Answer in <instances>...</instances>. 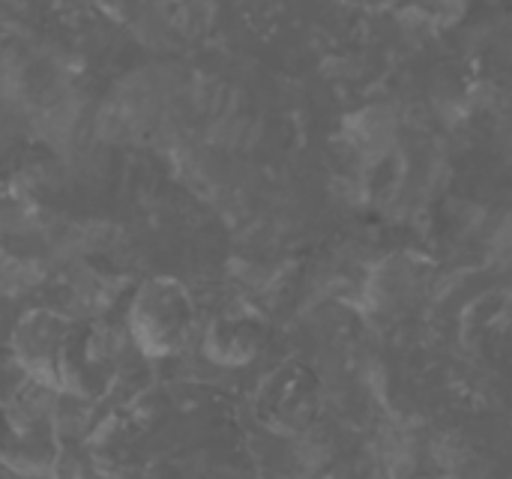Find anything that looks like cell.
I'll use <instances>...</instances> for the list:
<instances>
[{
	"instance_id": "8992f818",
	"label": "cell",
	"mask_w": 512,
	"mask_h": 479,
	"mask_svg": "<svg viewBox=\"0 0 512 479\" xmlns=\"http://www.w3.org/2000/svg\"><path fill=\"white\" fill-rule=\"evenodd\" d=\"M270 339L273 321L258 306L231 303L207 321L201 354L219 369H246L267 351Z\"/></svg>"
},
{
	"instance_id": "8fae6325",
	"label": "cell",
	"mask_w": 512,
	"mask_h": 479,
	"mask_svg": "<svg viewBox=\"0 0 512 479\" xmlns=\"http://www.w3.org/2000/svg\"><path fill=\"white\" fill-rule=\"evenodd\" d=\"M111 15H117L120 21L126 24H144V21H153L165 12V6L171 0H102Z\"/></svg>"
},
{
	"instance_id": "ba28073f",
	"label": "cell",
	"mask_w": 512,
	"mask_h": 479,
	"mask_svg": "<svg viewBox=\"0 0 512 479\" xmlns=\"http://www.w3.org/2000/svg\"><path fill=\"white\" fill-rule=\"evenodd\" d=\"M420 282V267L414 261L390 258L372 273L366 285V300H372L378 312H393L417 297Z\"/></svg>"
},
{
	"instance_id": "277c9868",
	"label": "cell",
	"mask_w": 512,
	"mask_h": 479,
	"mask_svg": "<svg viewBox=\"0 0 512 479\" xmlns=\"http://www.w3.org/2000/svg\"><path fill=\"white\" fill-rule=\"evenodd\" d=\"M75 321V315L51 306H33L15 318L9 333V354L24 381H33L60 396L66 393L63 366Z\"/></svg>"
},
{
	"instance_id": "7c38bea8",
	"label": "cell",
	"mask_w": 512,
	"mask_h": 479,
	"mask_svg": "<svg viewBox=\"0 0 512 479\" xmlns=\"http://www.w3.org/2000/svg\"><path fill=\"white\" fill-rule=\"evenodd\" d=\"M30 0H0V9H21V6H27Z\"/></svg>"
},
{
	"instance_id": "3957f363",
	"label": "cell",
	"mask_w": 512,
	"mask_h": 479,
	"mask_svg": "<svg viewBox=\"0 0 512 479\" xmlns=\"http://www.w3.org/2000/svg\"><path fill=\"white\" fill-rule=\"evenodd\" d=\"M324 405V387L312 366L300 360H285L273 366L252 393V417L261 429L276 438L306 435Z\"/></svg>"
},
{
	"instance_id": "7a4b0ae2",
	"label": "cell",
	"mask_w": 512,
	"mask_h": 479,
	"mask_svg": "<svg viewBox=\"0 0 512 479\" xmlns=\"http://www.w3.org/2000/svg\"><path fill=\"white\" fill-rule=\"evenodd\" d=\"M0 405V462L15 474H48L60 459L57 396L33 381Z\"/></svg>"
},
{
	"instance_id": "9c48e42d",
	"label": "cell",
	"mask_w": 512,
	"mask_h": 479,
	"mask_svg": "<svg viewBox=\"0 0 512 479\" xmlns=\"http://www.w3.org/2000/svg\"><path fill=\"white\" fill-rule=\"evenodd\" d=\"M393 135V114L381 105L363 108L345 120V144L369 162H378L390 150Z\"/></svg>"
},
{
	"instance_id": "52a82bcc",
	"label": "cell",
	"mask_w": 512,
	"mask_h": 479,
	"mask_svg": "<svg viewBox=\"0 0 512 479\" xmlns=\"http://www.w3.org/2000/svg\"><path fill=\"white\" fill-rule=\"evenodd\" d=\"M162 102V78L153 75V69H138L135 75L123 78L102 102L96 117L99 132L108 138H135L138 132L150 129V123H156Z\"/></svg>"
},
{
	"instance_id": "5b68a950",
	"label": "cell",
	"mask_w": 512,
	"mask_h": 479,
	"mask_svg": "<svg viewBox=\"0 0 512 479\" xmlns=\"http://www.w3.org/2000/svg\"><path fill=\"white\" fill-rule=\"evenodd\" d=\"M120 372V339L111 327L99 321H75L69 348H66V366L63 381L69 399L78 402H96L108 393Z\"/></svg>"
},
{
	"instance_id": "30bf717a",
	"label": "cell",
	"mask_w": 512,
	"mask_h": 479,
	"mask_svg": "<svg viewBox=\"0 0 512 479\" xmlns=\"http://www.w3.org/2000/svg\"><path fill=\"white\" fill-rule=\"evenodd\" d=\"M399 6L405 12H417V18H423L435 27H447L465 9L462 0H399Z\"/></svg>"
},
{
	"instance_id": "6da1fadb",
	"label": "cell",
	"mask_w": 512,
	"mask_h": 479,
	"mask_svg": "<svg viewBox=\"0 0 512 479\" xmlns=\"http://www.w3.org/2000/svg\"><path fill=\"white\" fill-rule=\"evenodd\" d=\"M195 300L177 276L144 279L126 306V336L144 360H171L195 336Z\"/></svg>"
}]
</instances>
